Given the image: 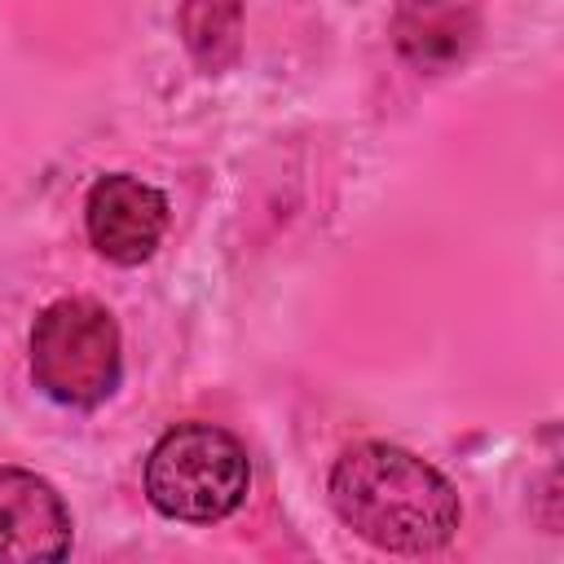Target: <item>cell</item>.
Listing matches in <instances>:
<instances>
[{"label": "cell", "mask_w": 564, "mask_h": 564, "mask_svg": "<svg viewBox=\"0 0 564 564\" xmlns=\"http://www.w3.org/2000/svg\"><path fill=\"white\" fill-rule=\"evenodd\" d=\"M330 507L361 542L392 555L441 551L463 520L454 485L427 458L388 441H366L335 458Z\"/></svg>", "instance_id": "cell-1"}, {"label": "cell", "mask_w": 564, "mask_h": 564, "mask_svg": "<svg viewBox=\"0 0 564 564\" xmlns=\"http://www.w3.org/2000/svg\"><path fill=\"white\" fill-rule=\"evenodd\" d=\"M251 463L234 432L216 423H176L145 458V498L167 520L212 524L242 507Z\"/></svg>", "instance_id": "cell-2"}, {"label": "cell", "mask_w": 564, "mask_h": 564, "mask_svg": "<svg viewBox=\"0 0 564 564\" xmlns=\"http://www.w3.org/2000/svg\"><path fill=\"white\" fill-rule=\"evenodd\" d=\"M31 375L57 405H101L123 375L119 326L97 300H57L31 326Z\"/></svg>", "instance_id": "cell-3"}, {"label": "cell", "mask_w": 564, "mask_h": 564, "mask_svg": "<svg viewBox=\"0 0 564 564\" xmlns=\"http://www.w3.org/2000/svg\"><path fill=\"white\" fill-rule=\"evenodd\" d=\"M84 229L97 256L115 264H141L154 256L163 229H167V198L128 172H110L93 181L84 198Z\"/></svg>", "instance_id": "cell-4"}, {"label": "cell", "mask_w": 564, "mask_h": 564, "mask_svg": "<svg viewBox=\"0 0 564 564\" xmlns=\"http://www.w3.org/2000/svg\"><path fill=\"white\" fill-rule=\"evenodd\" d=\"M70 511L44 476L0 467V564L62 560L70 555Z\"/></svg>", "instance_id": "cell-5"}, {"label": "cell", "mask_w": 564, "mask_h": 564, "mask_svg": "<svg viewBox=\"0 0 564 564\" xmlns=\"http://www.w3.org/2000/svg\"><path fill=\"white\" fill-rule=\"evenodd\" d=\"M476 35V0H401L397 9V48L419 70H449L471 53Z\"/></svg>", "instance_id": "cell-6"}, {"label": "cell", "mask_w": 564, "mask_h": 564, "mask_svg": "<svg viewBox=\"0 0 564 564\" xmlns=\"http://www.w3.org/2000/svg\"><path fill=\"white\" fill-rule=\"evenodd\" d=\"M238 31H242V4L238 0H185L181 4V35L198 66L220 70L238 57Z\"/></svg>", "instance_id": "cell-7"}]
</instances>
